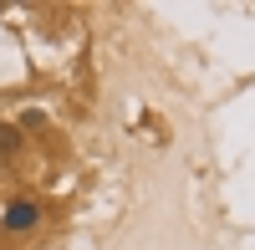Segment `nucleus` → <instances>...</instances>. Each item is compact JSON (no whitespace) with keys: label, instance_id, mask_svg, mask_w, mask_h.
<instances>
[{"label":"nucleus","instance_id":"obj_1","mask_svg":"<svg viewBox=\"0 0 255 250\" xmlns=\"http://www.w3.org/2000/svg\"><path fill=\"white\" fill-rule=\"evenodd\" d=\"M0 225H5L10 235H26V230L41 225V204H36V199H10L5 215H0Z\"/></svg>","mask_w":255,"mask_h":250},{"label":"nucleus","instance_id":"obj_2","mask_svg":"<svg viewBox=\"0 0 255 250\" xmlns=\"http://www.w3.org/2000/svg\"><path fill=\"white\" fill-rule=\"evenodd\" d=\"M0 153H20V128H15V123H0Z\"/></svg>","mask_w":255,"mask_h":250}]
</instances>
